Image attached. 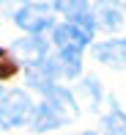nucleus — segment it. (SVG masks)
Wrapping results in <instances>:
<instances>
[{
  "instance_id": "obj_1",
  "label": "nucleus",
  "mask_w": 126,
  "mask_h": 135,
  "mask_svg": "<svg viewBox=\"0 0 126 135\" xmlns=\"http://www.w3.org/2000/svg\"><path fill=\"white\" fill-rule=\"evenodd\" d=\"M28 116H30V97L25 91L14 88L0 97V127H6V130L19 127Z\"/></svg>"
},
{
  "instance_id": "obj_2",
  "label": "nucleus",
  "mask_w": 126,
  "mask_h": 135,
  "mask_svg": "<svg viewBox=\"0 0 126 135\" xmlns=\"http://www.w3.org/2000/svg\"><path fill=\"white\" fill-rule=\"evenodd\" d=\"M14 22L28 33H41V30L52 28V8L50 6H41V3H30V6H22L19 11L14 14Z\"/></svg>"
},
{
  "instance_id": "obj_3",
  "label": "nucleus",
  "mask_w": 126,
  "mask_h": 135,
  "mask_svg": "<svg viewBox=\"0 0 126 135\" xmlns=\"http://www.w3.org/2000/svg\"><path fill=\"white\" fill-rule=\"evenodd\" d=\"M55 72H58V66L44 55V58L30 61V64H28V83H30L33 88L50 94V91L55 88Z\"/></svg>"
},
{
  "instance_id": "obj_4",
  "label": "nucleus",
  "mask_w": 126,
  "mask_h": 135,
  "mask_svg": "<svg viewBox=\"0 0 126 135\" xmlns=\"http://www.w3.org/2000/svg\"><path fill=\"white\" fill-rule=\"evenodd\" d=\"M52 41L58 44V50H82V47L91 41V36H88L80 25H74V22L66 20L63 25H55Z\"/></svg>"
},
{
  "instance_id": "obj_5",
  "label": "nucleus",
  "mask_w": 126,
  "mask_h": 135,
  "mask_svg": "<svg viewBox=\"0 0 126 135\" xmlns=\"http://www.w3.org/2000/svg\"><path fill=\"white\" fill-rule=\"evenodd\" d=\"M96 61L107 66H126V39H110V41H101V44L93 47Z\"/></svg>"
},
{
  "instance_id": "obj_6",
  "label": "nucleus",
  "mask_w": 126,
  "mask_h": 135,
  "mask_svg": "<svg viewBox=\"0 0 126 135\" xmlns=\"http://www.w3.org/2000/svg\"><path fill=\"white\" fill-rule=\"evenodd\" d=\"M61 124H63V113L52 105V102H44V105L36 108V113H33V130L36 132L55 130V127H61Z\"/></svg>"
},
{
  "instance_id": "obj_7",
  "label": "nucleus",
  "mask_w": 126,
  "mask_h": 135,
  "mask_svg": "<svg viewBox=\"0 0 126 135\" xmlns=\"http://www.w3.org/2000/svg\"><path fill=\"white\" fill-rule=\"evenodd\" d=\"M61 69L66 77H77L82 69V50H61Z\"/></svg>"
},
{
  "instance_id": "obj_8",
  "label": "nucleus",
  "mask_w": 126,
  "mask_h": 135,
  "mask_svg": "<svg viewBox=\"0 0 126 135\" xmlns=\"http://www.w3.org/2000/svg\"><path fill=\"white\" fill-rule=\"evenodd\" d=\"M55 11H61L66 20H77L80 14L88 11V0H55Z\"/></svg>"
},
{
  "instance_id": "obj_9",
  "label": "nucleus",
  "mask_w": 126,
  "mask_h": 135,
  "mask_svg": "<svg viewBox=\"0 0 126 135\" xmlns=\"http://www.w3.org/2000/svg\"><path fill=\"white\" fill-rule=\"evenodd\" d=\"M47 97H50V102H52L58 110H69L71 116L77 113V105H74V99H71V94H69V91H63V88H58V85H55V88H52Z\"/></svg>"
},
{
  "instance_id": "obj_10",
  "label": "nucleus",
  "mask_w": 126,
  "mask_h": 135,
  "mask_svg": "<svg viewBox=\"0 0 126 135\" xmlns=\"http://www.w3.org/2000/svg\"><path fill=\"white\" fill-rule=\"evenodd\" d=\"M104 127L110 135H126V113L118 108H112V113L104 119Z\"/></svg>"
},
{
  "instance_id": "obj_11",
  "label": "nucleus",
  "mask_w": 126,
  "mask_h": 135,
  "mask_svg": "<svg viewBox=\"0 0 126 135\" xmlns=\"http://www.w3.org/2000/svg\"><path fill=\"white\" fill-rule=\"evenodd\" d=\"M121 11H118V8H107V6H104V8H101V25H104V28H110V30H115V28H121Z\"/></svg>"
},
{
  "instance_id": "obj_12",
  "label": "nucleus",
  "mask_w": 126,
  "mask_h": 135,
  "mask_svg": "<svg viewBox=\"0 0 126 135\" xmlns=\"http://www.w3.org/2000/svg\"><path fill=\"white\" fill-rule=\"evenodd\" d=\"M17 72H19V64H17V61H11L8 55H6V58L0 61V80H8V77H14Z\"/></svg>"
},
{
  "instance_id": "obj_13",
  "label": "nucleus",
  "mask_w": 126,
  "mask_h": 135,
  "mask_svg": "<svg viewBox=\"0 0 126 135\" xmlns=\"http://www.w3.org/2000/svg\"><path fill=\"white\" fill-rule=\"evenodd\" d=\"M3 58H6V50H0V61H3Z\"/></svg>"
},
{
  "instance_id": "obj_14",
  "label": "nucleus",
  "mask_w": 126,
  "mask_h": 135,
  "mask_svg": "<svg viewBox=\"0 0 126 135\" xmlns=\"http://www.w3.org/2000/svg\"><path fill=\"white\" fill-rule=\"evenodd\" d=\"M85 135H93V132H85Z\"/></svg>"
}]
</instances>
